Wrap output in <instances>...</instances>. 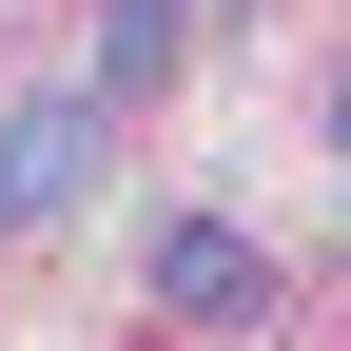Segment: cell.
Returning a JSON list of instances; mask_svg holds the SVG:
<instances>
[{
  "instance_id": "1",
  "label": "cell",
  "mask_w": 351,
  "mask_h": 351,
  "mask_svg": "<svg viewBox=\"0 0 351 351\" xmlns=\"http://www.w3.org/2000/svg\"><path fill=\"white\" fill-rule=\"evenodd\" d=\"M98 156H117V98H20L0 117V234H59L98 195Z\"/></svg>"
},
{
  "instance_id": "2",
  "label": "cell",
  "mask_w": 351,
  "mask_h": 351,
  "mask_svg": "<svg viewBox=\"0 0 351 351\" xmlns=\"http://www.w3.org/2000/svg\"><path fill=\"white\" fill-rule=\"evenodd\" d=\"M156 313L176 332H254L274 313V254H254L234 215H156Z\"/></svg>"
},
{
  "instance_id": "3",
  "label": "cell",
  "mask_w": 351,
  "mask_h": 351,
  "mask_svg": "<svg viewBox=\"0 0 351 351\" xmlns=\"http://www.w3.org/2000/svg\"><path fill=\"white\" fill-rule=\"evenodd\" d=\"M156 59H176V20H156V0H98V98H137Z\"/></svg>"
},
{
  "instance_id": "4",
  "label": "cell",
  "mask_w": 351,
  "mask_h": 351,
  "mask_svg": "<svg viewBox=\"0 0 351 351\" xmlns=\"http://www.w3.org/2000/svg\"><path fill=\"white\" fill-rule=\"evenodd\" d=\"M156 20H176V39H195V20H254V0H156Z\"/></svg>"
}]
</instances>
